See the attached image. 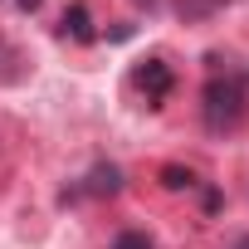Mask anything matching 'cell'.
<instances>
[{"label": "cell", "instance_id": "obj_7", "mask_svg": "<svg viewBox=\"0 0 249 249\" xmlns=\"http://www.w3.org/2000/svg\"><path fill=\"white\" fill-rule=\"evenodd\" d=\"M220 5H225V0H176V15L181 20H210Z\"/></svg>", "mask_w": 249, "mask_h": 249}, {"label": "cell", "instance_id": "obj_10", "mask_svg": "<svg viewBox=\"0 0 249 249\" xmlns=\"http://www.w3.org/2000/svg\"><path fill=\"white\" fill-rule=\"evenodd\" d=\"M15 5H20V10H30V15H35V10H39V0H15Z\"/></svg>", "mask_w": 249, "mask_h": 249}, {"label": "cell", "instance_id": "obj_4", "mask_svg": "<svg viewBox=\"0 0 249 249\" xmlns=\"http://www.w3.org/2000/svg\"><path fill=\"white\" fill-rule=\"evenodd\" d=\"M59 35H64V39H73V44H93V39H98V30H93V15H88V5H83V0H73V5L64 10V20H59Z\"/></svg>", "mask_w": 249, "mask_h": 249}, {"label": "cell", "instance_id": "obj_1", "mask_svg": "<svg viewBox=\"0 0 249 249\" xmlns=\"http://www.w3.org/2000/svg\"><path fill=\"white\" fill-rule=\"evenodd\" d=\"M215 73L200 93V117L210 132H234L239 122L249 117V69L244 64H225L220 54H210Z\"/></svg>", "mask_w": 249, "mask_h": 249}, {"label": "cell", "instance_id": "obj_2", "mask_svg": "<svg viewBox=\"0 0 249 249\" xmlns=\"http://www.w3.org/2000/svg\"><path fill=\"white\" fill-rule=\"evenodd\" d=\"M132 88L147 98V107H161V103L171 98V88H176V69H171L161 54H147V59H137V69H132Z\"/></svg>", "mask_w": 249, "mask_h": 249}, {"label": "cell", "instance_id": "obj_5", "mask_svg": "<svg viewBox=\"0 0 249 249\" xmlns=\"http://www.w3.org/2000/svg\"><path fill=\"white\" fill-rule=\"evenodd\" d=\"M30 78V54L20 44H10L5 35H0V88H10V83H25Z\"/></svg>", "mask_w": 249, "mask_h": 249}, {"label": "cell", "instance_id": "obj_12", "mask_svg": "<svg viewBox=\"0 0 249 249\" xmlns=\"http://www.w3.org/2000/svg\"><path fill=\"white\" fill-rule=\"evenodd\" d=\"M147 5H152V0H147Z\"/></svg>", "mask_w": 249, "mask_h": 249}, {"label": "cell", "instance_id": "obj_3", "mask_svg": "<svg viewBox=\"0 0 249 249\" xmlns=\"http://www.w3.org/2000/svg\"><path fill=\"white\" fill-rule=\"evenodd\" d=\"M122 186H127L122 166H112V161H98V166L83 176V186H78V191H64V200H69V196H117Z\"/></svg>", "mask_w": 249, "mask_h": 249}, {"label": "cell", "instance_id": "obj_8", "mask_svg": "<svg viewBox=\"0 0 249 249\" xmlns=\"http://www.w3.org/2000/svg\"><path fill=\"white\" fill-rule=\"evenodd\" d=\"M107 249H157V244H152V234H147V230H122Z\"/></svg>", "mask_w": 249, "mask_h": 249}, {"label": "cell", "instance_id": "obj_9", "mask_svg": "<svg viewBox=\"0 0 249 249\" xmlns=\"http://www.w3.org/2000/svg\"><path fill=\"white\" fill-rule=\"evenodd\" d=\"M220 205H225V196H220V191H215V186H210V191H205V210H210V215H215V210H220Z\"/></svg>", "mask_w": 249, "mask_h": 249}, {"label": "cell", "instance_id": "obj_6", "mask_svg": "<svg viewBox=\"0 0 249 249\" xmlns=\"http://www.w3.org/2000/svg\"><path fill=\"white\" fill-rule=\"evenodd\" d=\"M196 186H200V176L191 166H181V161H166L161 166V191H196Z\"/></svg>", "mask_w": 249, "mask_h": 249}, {"label": "cell", "instance_id": "obj_11", "mask_svg": "<svg viewBox=\"0 0 249 249\" xmlns=\"http://www.w3.org/2000/svg\"><path fill=\"white\" fill-rule=\"evenodd\" d=\"M230 249H249V234H239V239H234V244H230Z\"/></svg>", "mask_w": 249, "mask_h": 249}]
</instances>
